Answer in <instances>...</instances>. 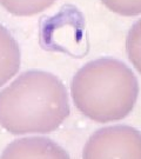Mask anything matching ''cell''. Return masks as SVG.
<instances>
[{
  "instance_id": "6da1fadb",
  "label": "cell",
  "mask_w": 141,
  "mask_h": 159,
  "mask_svg": "<svg viewBox=\"0 0 141 159\" xmlns=\"http://www.w3.org/2000/svg\"><path fill=\"white\" fill-rule=\"evenodd\" d=\"M69 112L67 90L50 72H24L0 92V125L12 134L51 133Z\"/></svg>"
},
{
  "instance_id": "52a82bcc",
  "label": "cell",
  "mask_w": 141,
  "mask_h": 159,
  "mask_svg": "<svg viewBox=\"0 0 141 159\" xmlns=\"http://www.w3.org/2000/svg\"><path fill=\"white\" fill-rule=\"evenodd\" d=\"M126 52L132 65L141 73V19L132 25L127 34Z\"/></svg>"
},
{
  "instance_id": "ba28073f",
  "label": "cell",
  "mask_w": 141,
  "mask_h": 159,
  "mask_svg": "<svg viewBox=\"0 0 141 159\" xmlns=\"http://www.w3.org/2000/svg\"><path fill=\"white\" fill-rule=\"evenodd\" d=\"M112 12L124 17H135L141 14V0H101Z\"/></svg>"
},
{
  "instance_id": "277c9868",
  "label": "cell",
  "mask_w": 141,
  "mask_h": 159,
  "mask_svg": "<svg viewBox=\"0 0 141 159\" xmlns=\"http://www.w3.org/2000/svg\"><path fill=\"white\" fill-rule=\"evenodd\" d=\"M0 159H69V156L52 139L26 137L8 144Z\"/></svg>"
},
{
  "instance_id": "8992f818",
  "label": "cell",
  "mask_w": 141,
  "mask_h": 159,
  "mask_svg": "<svg viewBox=\"0 0 141 159\" xmlns=\"http://www.w3.org/2000/svg\"><path fill=\"white\" fill-rule=\"evenodd\" d=\"M55 2V0H0V5L6 11L19 16L28 17L45 11Z\"/></svg>"
},
{
  "instance_id": "3957f363",
  "label": "cell",
  "mask_w": 141,
  "mask_h": 159,
  "mask_svg": "<svg viewBox=\"0 0 141 159\" xmlns=\"http://www.w3.org/2000/svg\"><path fill=\"white\" fill-rule=\"evenodd\" d=\"M82 159H141V132L128 125H113L94 132Z\"/></svg>"
},
{
  "instance_id": "5b68a950",
  "label": "cell",
  "mask_w": 141,
  "mask_h": 159,
  "mask_svg": "<svg viewBox=\"0 0 141 159\" xmlns=\"http://www.w3.org/2000/svg\"><path fill=\"white\" fill-rule=\"evenodd\" d=\"M20 61L21 53L17 40L0 25V87L18 73Z\"/></svg>"
},
{
  "instance_id": "7a4b0ae2",
  "label": "cell",
  "mask_w": 141,
  "mask_h": 159,
  "mask_svg": "<svg viewBox=\"0 0 141 159\" xmlns=\"http://www.w3.org/2000/svg\"><path fill=\"white\" fill-rule=\"evenodd\" d=\"M75 107L96 123H112L133 111L139 96L135 74L121 60L99 58L80 68L71 83Z\"/></svg>"
}]
</instances>
